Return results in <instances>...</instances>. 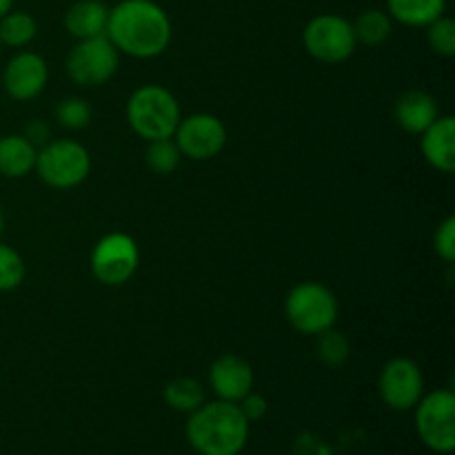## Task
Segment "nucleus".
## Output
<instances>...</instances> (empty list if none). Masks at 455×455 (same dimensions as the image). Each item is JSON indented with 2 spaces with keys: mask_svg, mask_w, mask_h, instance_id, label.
<instances>
[{
  "mask_svg": "<svg viewBox=\"0 0 455 455\" xmlns=\"http://www.w3.org/2000/svg\"><path fill=\"white\" fill-rule=\"evenodd\" d=\"M92 118L93 109L84 98H65V100H60V105L56 107L58 124H62L65 129H71V132L89 127Z\"/></svg>",
  "mask_w": 455,
  "mask_h": 455,
  "instance_id": "25",
  "label": "nucleus"
},
{
  "mask_svg": "<svg viewBox=\"0 0 455 455\" xmlns=\"http://www.w3.org/2000/svg\"><path fill=\"white\" fill-rule=\"evenodd\" d=\"M349 340H347L345 333L338 331L336 327L327 329V331L315 336V355H318L320 363L327 364V367H342V364L349 360Z\"/></svg>",
  "mask_w": 455,
  "mask_h": 455,
  "instance_id": "22",
  "label": "nucleus"
},
{
  "mask_svg": "<svg viewBox=\"0 0 455 455\" xmlns=\"http://www.w3.org/2000/svg\"><path fill=\"white\" fill-rule=\"evenodd\" d=\"M438 100L422 89L404 92L394 107V118L398 127L407 133H413V136H420L425 129H429L438 120Z\"/></svg>",
  "mask_w": 455,
  "mask_h": 455,
  "instance_id": "14",
  "label": "nucleus"
},
{
  "mask_svg": "<svg viewBox=\"0 0 455 455\" xmlns=\"http://www.w3.org/2000/svg\"><path fill=\"white\" fill-rule=\"evenodd\" d=\"M140 265V249L136 240L123 231L102 235L93 247L89 267L93 278L107 287H123L136 275Z\"/></svg>",
  "mask_w": 455,
  "mask_h": 455,
  "instance_id": "8",
  "label": "nucleus"
},
{
  "mask_svg": "<svg viewBox=\"0 0 455 455\" xmlns=\"http://www.w3.org/2000/svg\"><path fill=\"white\" fill-rule=\"evenodd\" d=\"M173 142L185 158L204 163V160L216 158L225 149L227 127L213 114H191L180 118L173 133Z\"/></svg>",
  "mask_w": 455,
  "mask_h": 455,
  "instance_id": "10",
  "label": "nucleus"
},
{
  "mask_svg": "<svg viewBox=\"0 0 455 455\" xmlns=\"http://www.w3.org/2000/svg\"><path fill=\"white\" fill-rule=\"evenodd\" d=\"M293 455H333V451L320 435L305 431L293 443Z\"/></svg>",
  "mask_w": 455,
  "mask_h": 455,
  "instance_id": "28",
  "label": "nucleus"
},
{
  "mask_svg": "<svg viewBox=\"0 0 455 455\" xmlns=\"http://www.w3.org/2000/svg\"><path fill=\"white\" fill-rule=\"evenodd\" d=\"M187 440L200 455H238L249 440V420L238 403H204L189 416Z\"/></svg>",
  "mask_w": 455,
  "mask_h": 455,
  "instance_id": "2",
  "label": "nucleus"
},
{
  "mask_svg": "<svg viewBox=\"0 0 455 455\" xmlns=\"http://www.w3.org/2000/svg\"><path fill=\"white\" fill-rule=\"evenodd\" d=\"M338 314H340V307H338L336 293L327 284L314 283V280L296 284L284 300L287 323L302 336H318L336 327Z\"/></svg>",
  "mask_w": 455,
  "mask_h": 455,
  "instance_id": "4",
  "label": "nucleus"
},
{
  "mask_svg": "<svg viewBox=\"0 0 455 455\" xmlns=\"http://www.w3.org/2000/svg\"><path fill=\"white\" fill-rule=\"evenodd\" d=\"M447 0H387V13L391 20L404 27H427L444 16Z\"/></svg>",
  "mask_w": 455,
  "mask_h": 455,
  "instance_id": "18",
  "label": "nucleus"
},
{
  "mask_svg": "<svg viewBox=\"0 0 455 455\" xmlns=\"http://www.w3.org/2000/svg\"><path fill=\"white\" fill-rule=\"evenodd\" d=\"M25 260L12 244L0 243V291H13L25 280Z\"/></svg>",
  "mask_w": 455,
  "mask_h": 455,
  "instance_id": "24",
  "label": "nucleus"
},
{
  "mask_svg": "<svg viewBox=\"0 0 455 455\" xmlns=\"http://www.w3.org/2000/svg\"><path fill=\"white\" fill-rule=\"evenodd\" d=\"M351 25H354L358 44H367V47H380L391 38V31H394V20L385 9H364Z\"/></svg>",
  "mask_w": 455,
  "mask_h": 455,
  "instance_id": "19",
  "label": "nucleus"
},
{
  "mask_svg": "<svg viewBox=\"0 0 455 455\" xmlns=\"http://www.w3.org/2000/svg\"><path fill=\"white\" fill-rule=\"evenodd\" d=\"M38 147L31 145L22 133H9L0 138V176L9 180L29 176L36 169Z\"/></svg>",
  "mask_w": 455,
  "mask_h": 455,
  "instance_id": "17",
  "label": "nucleus"
},
{
  "mask_svg": "<svg viewBox=\"0 0 455 455\" xmlns=\"http://www.w3.org/2000/svg\"><path fill=\"white\" fill-rule=\"evenodd\" d=\"M67 76L78 87L92 89L109 83L120 67L118 49L107 36L78 40L67 53Z\"/></svg>",
  "mask_w": 455,
  "mask_h": 455,
  "instance_id": "7",
  "label": "nucleus"
},
{
  "mask_svg": "<svg viewBox=\"0 0 455 455\" xmlns=\"http://www.w3.org/2000/svg\"><path fill=\"white\" fill-rule=\"evenodd\" d=\"M180 105L163 84H142L127 100V123L147 142L173 138L180 123Z\"/></svg>",
  "mask_w": 455,
  "mask_h": 455,
  "instance_id": "3",
  "label": "nucleus"
},
{
  "mask_svg": "<svg viewBox=\"0 0 455 455\" xmlns=\"http://www.w3.org/2000/svg\"><path fill=\"white\" fill-rule=\"evenodd\" d=\"M102 3H105V0H102Z\"/></svg>",
  "mask_w": 455,
  "mask_h": 455,
  "instance_id": "34",
  "label": "nucleus"
},
{
  "mask_svg": "<svg viewBox=\"0 0 455 455\" xmlns=\"http://www.w3.org/2000/svg\"><path fill=\"white\" fill-rule=\"evenodd\" d=\"M164 403L172 409L180 413H194L196 409L203 407L207 403V394H204L203 382L196 380V378H173L164 385L163 391Z\"/></svg>",
  "mask_w": 455,
  "mask_h": 455,
  "instance_id": "20",
  "label": "nucleus"
},
{
  "mask_svg": "<svg viewBox=\"0 0 455 455\" xmlns=\"http://www.w3.org/2000/svg\"><path fill=\"white\" fill-rule=\"evenodd\" d=\"M145 160L151 172L160 173V176H169V173L180 167L182 154L172 138H164V140L147 142Z\"/></svg>",
  "mask_w": 455,
  "mask_h": 455,
  "instance_id": "23",
  "label": "nucleus"
},
{
  "mask_svg": "<svg viewBox=\"0 0 455 455\" xmlns=\"http://www.w3.org/2000/svg\"><path fill=\"white\" fill-rule=\"evenodd\" d=\"M22 136H25L31 145L38 147L40 149V147L47 145L49 138H52V129H49V124L43 123V120H31V123L27 124V129Z\"/></svg>",
  "mask_w": 455,
  "mask_h": 455,
  "instance_id": "30",
  "label": "nucleus"
},
{
  "mask_svg": "<svg viewBox=\"0 0 455 455\" xmlns=\"http://www.w3.org/2000/svg\"><path fill=\"white\" fill-rule=\"evenodd\" d=\"M49 83V67L40 53L18 52L3 69V87L9 98L27 102L38 98Z\"/></svg>",
  "mask_w": 455,
  "mask_h": 455,
  "instance_id": "12",
  "label": "nucleus"
},
{
  "mask_svg": "<svg viewBox=\"0 0 455 455\" xmlns=\"http://www.w3.org/2000/svg\"><path fill=\"white\" fill-rule=\"evenodd\" d=\"M209 385L218 400L240 403L253 389V369L244 358L225 354L209 369Z\"/></svg>",
  "mask_w": 455,
  "mask_h": 455,
  "instance_id": "13",
  "label": "nucleus"
},
{
  "mask_svg": "<svg viewBox=\"0 0 455 455\" xmlns=\"http://www.w3.org/2000/svg\"><path fill=\"white\" fill-rule=\"evenodd\" d=\"M422 156L440 173L455 172V120L451 116H438L429 129L420 133Z\"/></svg>",
  "mask_w": 455,
  "mask_h": 455,
  "instance_id": "15",
  "label": "nucleus"
},
{
  "mask_svg": "<svg viewBox=\"0 0 455 455\" xmlns=\"http://www.w3.org/2000/svg\"><path fill=\"white\" fill-rule=\"evenodd\" d=\"M302 44L314 60L324 65H340L355 53L358 40L351 20L340 13H320L307 22Z\"/></svg>",
  "mask_w": 455,
  "mask_h": 455,
  "instance_id": "6",
  "label": "nucleus"
},
{
  "mask_svg": "<svg viewBox=\"0 0 455 455\" xmlns=\"http://www.w3.org/2000/svg\"><path fill=\"white\" fill-rule=\"evenodd\" d=\"M34 172L52 189H74L92 173V156L87 147L69 138L49 140L38 149Z\"/></svg>",
  "mask_w": 455,
  "mask_h": 455,
  "instance_id": "5",
  "label": "nucleus"
},
{
  "mask_svg": "<svg viewBox=\"0 0 455 455\" xmlns=\"http://www.w3.org/2000/svg\"><path fill=\"white\" fill-rule=\"evenodd\" d=\"M434 249L447 265L455 262V218L449 216L440 222L434 235Z\"/></svg>",
  "mask_w": 455,
  "mask_h": 455,
  "instance_id": "27",
  "label": "nucleus"
},
{
  "mask_svg": "<svg viewBox=\"0 0 455 455\" xmlns=\"http://www.w3.org/2000/svg\"><path fill=\"white\" fill-rule=\"evenodd\" d=\"M107 20H109V9L102 0H78L65 12L62 25L71 38L87 40L105 36Z\"/></svg>",
  "mask_w": 455,
  "mask_h": 455,
  "instance_id": "16",
  "label": "nucleus"
},
{
  "mask_svg": "<svg viewBox=\"0 0 455 455\" xmlns=\"http://www.w3.org/2000/svg\"><path fill=\"white\" fill-rule=\"evenodd\" d=\"M378 391L387 407L395 411H409L425 395V376L420 364L411 358H394L382 367L378 378Z\"/></svg>",
  "mask_w": 455,
  "mask_h": 455,
  "instance_id": "11",
  "label": "nucleus"
},
{
  "mask_svg": "<svg viewBox=\"0 0 455 455\" xmlns=\"http://www.w3.org/2000/svg\"><path fill=\"white\" fill-rule=\"evenodd\" d=\"M427 29V43L438 56L453 58L455 56V20L449 16H440Z\"/></svg>",
  "mask_w": 455,
  "mask_h": 455,
  "instance_id": "26",
  "label": "nucleus"
},
{
  "mask_svg": "<svg viewBox=\"0 0 455 455\" xmlns=\"http://www.w3.org/2000/svg\"><path fill=\"white\" fill-rule=\"evenodd\" d=\"M105 36L118 53L151 60L169 49L173 27L169 13L154 0H123L109 9Z\"/></svg>",
  "mask_w": 455,
  "mask_h": 455,
  "instance_id": "1",
  "label": "nucleus"
},
{
  "mask_svg": "<svg viewBox=\"0 0 455 455\" xmlns=\"http://www.w3.org/2000/svg\"><path fill=\"white\" fill-rule=\"evenodd\" d=\"M12 7H13V0H0V18H3L7 12H12Z\"/></svg>",
  "mask_w": 455,
  "mask_h": 455,
  "instance_id": "31",
  "label": "nucleus"
},
{
  "mask_svg": "<svg viewBox=\"0 0 455 455\" xmlns=\"http://www.w3.org/2000/svg\"><path fill=\"white\" fill-rule=\"evenodd\" d=\"M0 52H3V44H0Z\"/></svg>",
  "mask_w": 455,
  "mask_h": 455,
  "instance_id": "33",
  "label": "nucleus"
},
{
  "mask_svg": "<svg viewBox=\"0 0 455 455\" xmlns=\"http://www.w3.org/2000/svg\"><path fill=\"white\" fill-rule=\"evenodd\" d=\"M38 36V22L27 12H7L0 18V44L12 49H22L31 44Z\"/></svg>",
  "mask_w": 455,
  "mask_h": 455,
  "instance_id": "21",
  "label": "nucleus"
},
{
  "mask_svg": "<svg viewBox=\"0 0 455 455\" xmlns=\"http://www.w3.org/2000/svg\"><path fill=\"white\" fill-rule=\"evenodd\" d=\"M238 407H240V411H243V416L249 420V425H251V422L262 420V418L267 416V409H269V404H267V400L262 398V395L249 391V394L240 400Z\"/></svg>",
  "mask_w": 455,
  "mask_h": 455,
  "instance_id": "29",
  "label": "nucleus"
},
{
  "mask_svg": "<svg viewBox=\"0 0 455 455\" xmlns=\"http://www.w3.org/2000/svg\"><path fill=\"white\" fill-rule=\"evenodd\" d=\"M416 429L422 443L438 453L455 449V395L451 389L431 391L416 404Z\"/></svg>",
  "mask_w": 455,
  "mask_h": 455,
  "instance_id": "9",
  "label": "nucleus"
},
{
  "mask_svg": "<svg viewBox=\"0 0 455 455\" xmlns=\"http://www.w3.org/2000/svg\"><path fill=\"white\" fill-rule=\"evenodd\" d=\"M3 227H4V218H3V209H0V234H3Z\"/></svg>",
  "mask_w": 455,
  "mask_h": 455,
  "instance_id": "32",
  "label": "nucleus"
}]
</instances>
